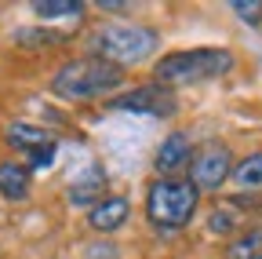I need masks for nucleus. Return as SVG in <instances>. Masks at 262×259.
<instances>
[{"mask_svg": "<svg viewBox=\"0 0 262 259\" xmlns=\"http://www.w3.org/2000/svg\"><path fill=\"white\" fill-rule=\"evenodd\" d=\"M8 143L22 153H33V150H40L48 143H55L44 128H33V124H8Z\"/></svg>", "mask_w": 262, "mask_h": 259, "instance_id": "11", "label": "nucleus"}, {"mask_svg": "<svg viewBox=\"0 0 262 259\" xmlns=\"http://www.w3.org/2000/svg\"><path fill=\"white\" fill-rule=\"evenodd\" d=\"M233 175V161H229V150L222 143H211L204 146L189 161V183L196 186V193L204 190H222V183Z\"/></svg>", "mask_w": 262, "mask_h": 259, "instance_id": "5", "label": "nucleus"}, {"mask_svg": "<svg viewBox=\"0 0 262 259\" xmlns=\"http://www.w3.org/2000/svg\"><path fill=\"white\" fill-rule=\"evenodd\" d=\"M233 70V55L226 48H189L175 51L157 62V81L160 84H196L208 77H222Z\"/></svg>", "mask_w": 262, "mask_h": 259, "instance_id": "3", "label": "nucleus"}, {"mask_svg": "<svg viewBox=\"0 0 262 259\" xmlns=\"http://www.w3.org/2000/svg\"><path fill=\"white\" fill-rule=\"evenodd\" d=\"M196 201H201V193H196L193 183L186 179H157L146 193V215L164 226V230H179L186 226L196 212Z\"/></svg>", "mask_w": 262, "mask_h": 259, "instance_id": "4", "label": "nucleus"}, {"mask_svg": "<svg viewBox=\"0 0 262 259\" xmlns=\"http://www.w3.org/2000/svg\"><path fill=\"white\" fill-rule=\"evenodd\" d=\"M127 212H131L127 197H98L91 205V212H88V223H91V230L110 234V230H117V226L127 223Z\"/></svg>", "mask_w": 262, "mask_h": 259, "instance_id": "8", "label": "nucleus"}, {"mask_svg": "<svg viewBox=\"0 0 262 259\" xmlns=\"http://www.w3.org/2000/svg\"><path fill=\"white\" fill-rule=\"evenodd\" d=\"M160 37L146 26H131V22H113L91 33V51L110 62V66H135V62H146L157 51Z\"/></svg>", "mask_w": 262, "mask_h": 259, "instance_id": "2", "label": "nucleus"}, {"mask_svg": "<svg viewBox=\"0 0 262 259\" xmlns=\"http://www.w3.org/2000/svg\"><path fill=\"white\" fill-rule=\"evenodd\" d=\"M120 81H124L120 66H110L102 58H73L51 77V91L73 103H88V99H98V95H110L113 88H120Z\"/></svg>", "mask_w": 262, "mask_h": 259, "instance_id": "1", "label": "nucleus"}, {"mask_svg": "<svg viewBox=\"0 0 262 259\" xmlns=\"http://www.w3.org/2000/svg\"><path fill=\"white\" fill-rule=\"evenodd\" d=\"M226 259H262V226L241 234L233 245L226 248Z\"/></svg>", "mask_w": 262, "mask_h": 259, "instance_id": "13", "label": "nucleus"}, {"mask_svg": "<svg viewBox=\"0 0 262 259\" xmlns=\"http://www.w3.org/2000/svg\"><path fill=\"white\" fill-rule=\"evenodd\" d=\"M233 223H237L233 215H229L226 208H219V212L211 215V230H215V234H226V230H233Z\"/></svg>", "mask_w": 262, "mask_h": 259, "instance_id": "17", "label": "nucleus"}, {"mask_svg": "<svg viewBox=\"0 0 262 259\" xmlns=\"http://www.w3.org/2000/svg\"><path fill=\"white\" fill-rule=\"evenodd\" d=\"M229 8H233V15L244 18V22H258L262 18V4H258V0H233Z\"/></svg>", "mask_w": 262, "mask_h": 259, "instance_id": "15", "label": "nucleus"}, {"mask_svg": "<svg viewBox=\"0 0 262 259\" xmlns=\"http://www.w3.org/2000/svg\"><path fill=\"white\" fill-rule=\"evenodd\" d=\"M189 161H193V143H189V135H186V132H171L168 139L157 146L153 168H157L160 175H171V172L186 168Z\"/></svg>", "mask_w": 262, "mask_h": 259, "instance_id": "7", "label": "nucleus"}, {"mask_svg": "<svg viewBox=\"0 0 262 259\" xmlns=\"http://www.w3.org/2000/svg\"><path fill=\"white\" fill-rule=\"evenodd\" d=\"M95 8H102V11H110V15H120V11H127V4H124V0H98Z\"/></svg>", "mask_w": 262, "mask_h": 259, "instance_id": "18", "label": "nucleus"}, {"mask_svg": "<svg viewBox=\"0 0 262 259\" xmlns=\"http://www.w3.org/2000/svg\"><path fill=\"white\" fill-rule=\"evenodd\" d=\"M113 110L146 113V117H168V113H175V99L168 91H160V88H135V91L120 95V99H113Z\"/></svg>", "mask_w": 262, "mask_h": 259, "instance_id": "6", "label": "nucleus"}, {"mask_svg": "<svg viewBox=\"0 0 262 259\" xmlns=\"http://www.w3.org/2000/svg\"><path fill=\"white\" fill-rule=\"evenodd\" d=\"M0 193L8 201H26L29 197V168L15 165V161H4L0 165Z\"/></svg>", "mask_w": 262, "mask_h": 259, "instance_id": "10", "label": "nucleus"}, {"mask_svg": "<svg viewBox=\"0 0 262 259\" xmlns=\"http://www.w3.org/2000/svg\"><path fill=\"white\" fill-rule=\"evenodd\" d=\"M29 165H33V168H48V165H55V143H48V146H40V150H33V153H29Z\"/></svg>", "mask_w": 262, "mask_h": 259, "instance_id": "16", "label": "nucleus"}, {"mask_svg": "<svg viewBox=\"0 0 262 259\" xmlns=\"http://www.w3.org/2000/svg\"><path fill=\"white\" fill-rule=\"evenodd\" d=\"M233 186H241V190H262V150H255V153H248L241 165L233 168Z\"/></svg>", "mask_w": 262, "mask_h": 259, "instance_id": "12", "label": "nucleus"}, {"mask_svg": "<svg viewBox=\"0 0 262 259\" xmlns=\"http://www.w3.org/2000/svg\"><path fill=\"white\" fill-rule=\"evenodd\" d=\"M102 186H106V172L98 168V165H88L80 175L70 179V201L91 208V201L98 197V193H102Z\"/></svg>", "mask_w": 262, "mask_h": 259, "instance_id": "9", "label": "nucleus"}, {"mask_svg": "<svg viewBox=\"0 0 262 259\" xmlns=\"http://www.w3.org/2000/svg\"><path fill=\"white\" fill-rule=\"evenodd\" d=\"M40 18H70V15H80L84 4L80 0H33L29 4Z\"/></svg>", "mask_w": 262, "mask_h": 259, "instance_id": "14", "label": "nucleus"}]
</instances>
